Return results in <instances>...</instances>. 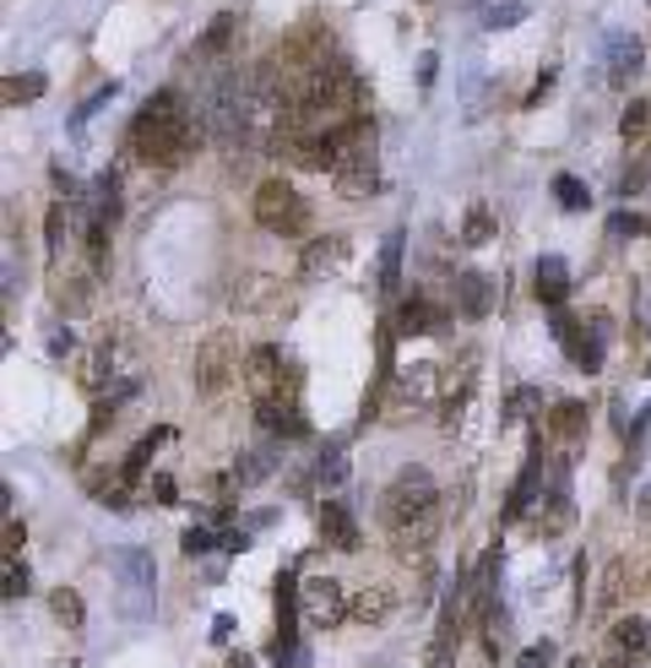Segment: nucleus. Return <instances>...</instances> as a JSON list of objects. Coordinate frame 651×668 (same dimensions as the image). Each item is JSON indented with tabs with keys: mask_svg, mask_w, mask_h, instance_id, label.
<instances>
[{
	"mask_svg": "<svg viewBox=\"0 0 651 668\" xmlns=\"http://www.w3.org/2000/svg\"><path fill=\"white\" fill-rule=\"evenodd\" d=\"M228 668H256V658H250V653H234V658H228Z\"/></svg>",
	"mask_w": 651,
	"mask_h": 668,
	"instance_id": "obj_48",
	"label": "nucleus"
},
{
	"mask_svg": "<svg viewBox=\"0 0 651 668\" xmlns=\"http://www.w3.org/2000/svg\"><path fill=\"white\" fill-rule=\"evenodd\" d=\"M266 653H271V668H305V647H299V636H277Z\"/></svg>",
	"mask_w": 651,
	"mask_h": 668,
	"instance_id": "obj_36",
	"label": "nucleus"
},
{
	"mask_svg": "<svg viewBox=\"0 0 651 668\" xmlns=\"http://www.w3.org/2000/svg\"><path fill=\"white\" fill-rule=\"evenodd\" d=\"M435 538H440V506L424 511V517H413V522H402V528H391V549H396V554H413V549L424 554Z\"/></svg>",
	"mask_w": 651,
	"mask_h": 668,
	"instance_id": "obj_17",
	"label": "nucleus"
},
{
	"mask_svg": "<svg viewBox=\"0 0 651 668\" xmlns=\"http://www.w3.org/2000/svg\"><path fill=\"white\" fill-rule=\"evenodd\" d=\"M305 603H310V614H316L321 625H337L342 614H353V603L342 598V587H337L331 576H316V582H305Z\"/></svg>",
	"mask_w": 651,
	"mask_h": 668,
	"instance_id": "obj_16",
	"label": "nucleus"
},
{
	"mask_svg": "<svg viewBox=\"0 0 651 668\" xmlns=\"http://www.w3.org/2000/svg\"><path fill=\"white\" fill-rule=\"evenodd\" d=\"M256 223L266 229V234L294 240V234L310 229V201L299 197L288 180H266V185L256 191Z\"/></svg>",
	"mask_w": 651,
	"mask_h": 668,
	"instance_id": "obj_3",
	"label": "nucleus"
},
{
	"mask_svg": "<svg viewBox=\"0 0 651 668\" xmlns=\"http://www.w3.org/2000/svg\"><path fill=\"white\" fill-rule=\"evenodd\" d=\"M494 305H500V283L489 272H456V310L467 321H483Z\"/></svg>",
	"mask_w": 651,
	"mask_h": 668,
	"instance_id": "obj_11",
	"label": "nucleus"
},
{
	"mask_svg": "<svg viewBox=\"0 0 651 668\" xmlns=\"http://www.w3.org/2000/svg\"><path fill=\"white\" fill-rule=\"evenodd\" d=\"M548 87H554V71H543V76H537V87L526 93V104H543V98H548Z\"/></svg>",
	"mask_w": 651,
	"mask_h": 668,
	"instance_id": "obj_47",
	"label": "nucleus"
},
{
	"mask_svg": "<svg viewBox=\"0 0 651 668\" xmlns=\"http://www.w3.org/2000/svg\"><path fill=\"white\" fill-rule=\"evenodd\" d=\"M391 593L386 587H370V593H359V598H353V619H359V625H381V619H386L391 614Z\"/></svg>",
	"mask_w": 651,
	"mask_h": 668,
	"instance_id": "obj_28",
	"label": "nucleus"
},
{
	"mask_svg": "<svg viewBox=\"0 0 651 668\" xmlns=\"http://www.w3.org/2000/svg\"><path fill=\"white\" fill-rule=\"evenodd\" d=\"M28 543V528H22V517H6V554H17Z\"/></svg>",
	"mask_w": 651,
	"mask_h": 668,
	"instance_id": "obj_43",
	"label": "nucleus"
},
{
	"mask_svg": "<svg viewBox=\"0 0 651 668\" xmlns=\"http://www.w3.org/2000/svg\"><path fill=\"white\" fill-rule=\"evenodd\" d=\"M44 71H22V76H6V104L17 109V104H33V98H44Z\"/></svg>",
	"mask_w": 651,
	"mask_h": 668,
	"instance_id": "obj_27",
	"label": "nucleus"
},
{
	"mask_svg": "<svg viewBox=\"0 0 651 668\" xmlns=\"http://www.w3.org/2000/svg\"><path fill=\"white\" fill-rule=\"evenodd\" d=\"M239 375H245V386H250V397H277L282 392V348H271V342H260L245 353V364H239Z\"/></svg>",
	"mask_w": 651,
	"mask_h": 668,
	"instance_id": "obj_8",
	"label": "nucleus"
},
{
	"mask_svg": "<svg viewBox=\"0 0 651 668\" xmlns=\"http://www.w3.org/2000/svg\"><path fill=\"white\" fill-rule=\"evenodd\" d=\"M152 500H158V506H174V500H180L174 478H158V484H152Z\"/></svg>",
	"mask_w": 651,
	"mask_h": 668,
	"instance_id": "obj_46",
	"label": "nucleus"
},
{
	"mask_svg": "<svg viewBox=\"0 0 651 668\" xmlns=\"http://www.w3.org/2000/svg\"><path fill=\"white\" fill-rule=\"evenodd\" d=\"M169 435H174V430H152L147 441H136V452L126 457V468H120V478H126V484H136V478L147 473V463H152V452H158V446H163Z\"/></svg>",
	"mask_w": 651,
	"mask_h": 668,
	"instance_id": "obj_26",
	"label": "nucleus"
},
{
	"mask_svg": "<svg viewBox=\"0 0 651 668\" xmlns=\"http://www.w3.org/2000/svg\"><path fill=\"white\" fill-rule=\"evenodd\" d=\"M647 66V50H641V39L636 33H608V44H602V71H608V87H630L636 76Z\"/></svg>",
	"mask_w": 651,
	"mask_h": 668,
	"instance_id": "obj_7",
	"label": "nucleus"
},
{
	"mask_svg": "<svg viewBox=\"0 0 651 668\" xmlns=\"http://www.w3.org/2000/svg\"><path fill=\"white\" fill-rule=\"evenodd\" d=\"M548 316H554V337H559V348L570 353V364H576V370H586V375H597V370H602V348H597L602 321H597V327H581V321H576L565 305H559V310H548Z\"/></svg>",
	"mask_w": 651,
	"mask_h": 668,
	"instance_id": "obj_6",
	"label": "nucleus"
},
{
	"mask_svg": "<svg viewBox=\"0 0 651 668\" xmlns=\"http://www.w3.org/2000/svg\"><path fill=\"white\" fill-rule=\"evenodd\" d=\"M28 582H33V576H28V565H22L17 554H6V587H0V593H6V603L22 598V593H28Z\"/></svg>",
	"mask_w": 651,
	"mask_h": 668,
	"instance_id": "obj_37",
	"label": "nucleus"
},
{
	"mask_svg": "<svg viewBox=\"0 0 651 668\" xmlns=\"http://www.w3.org/2000/svg\"><path fill=\"white\" fill-rule=\"evenodd\" d=\"M195 147H201V120L191 115L185 93L163 87V93H152V98L136 109V120H130V152H136L141 163H152V169H180Z\"/></svg>",
	"mask_w": 651,
	"mask_h": 668,
	"instance_id": "obj_1",
	"label": "nucleus"
},
{
	"mask_svg": "<svg viewBox=\"0 0 651 668\" xmlns=\"http://www.w3.org/2000/svg\"><path fill=\"white\" fill-rule=\"evenodd\" d=\"M651 185V152L647 158H636L630 169H625V180H619V197H636V191H647Z\"/></svg>",
	"mask_w": 651,
	"mask_h": 668,
	"instance_id": "obj_38",
	"label": "nucleus"
},
{
	"mask_svg": "<svg viewBox=\"0 0 651 668\" xmlns=\"http://www.w3.org/2000/svg\"><path fill=\"white\" fill-rule=\"evenodd\" d=\"M115 582H120V608L126 619H147L158 603V571L147 549H115Z\"/></svg>",
	"mask_w": 651,
	"mask_h": 668,
	"instance_id": "obj_4",
	"label": "nucleus"
},
{
	"mask_svg": "<svg viewBox=\"0 0 651 668\" xmlns=\"http://www.w3.org/2000/svg\"><path fill=\"white\" fill-rule=\"evenodd\" d=\"M440 327H446V310L429 294H402L396 299V332H440Z\"/></svg>",
	"mask_w": 651,
	"mask_h": 668,
	"instance_id": "obj_12",
	"label": "nucleus"
},
{
	"mask_svg": "<svg viewBox=\"0 0 651 668\" xmlns=\"http://www.w3.org/2000/svg\"><path fill=\"white\" fill-rule=\"evenodd\" d=\"M586 402L576 397H565V402H554L548 407V435H559V441H576V435H586Z\"/></svg>",
	"mask_w": 651,
	"mask_h": 668,
	"instance_id": "obj_19",
	"label": "nucleus"
},
{
	"mask_svg": "<svg viewBox=\"0 0 651 668\" xmlns=\"http://www.w3.org/2000/svg\"><path fill=\"white\" fill-rule=\"evenodd\" d=\"M613 234H647V218H636V212H613Z\"/></svg>",
	"mask_w": 651,
	"mask_h": 668,
	"instance_id": "obj_44",
	"label": "nucleus"
},
{
	"mask_svg": "<svg viewBox=\"0 0 651 668\" xmlns=\"http://www.w3.org/2000/svg\"><path fill=\"white\" fill-rule=\"evenodd\" d=\"M266 473H271V452H250V457H239L234 478H239V484H260Z\"/></svg>",
	"mask_w": 651,
	"mask_h": 668,
	"instance_id": "obj_39",
	"label": "nucleus"
},
{
	"mask_svg": "<svg viewBox=\"0 0 651 668\" xmlns=\"http://www.w3.org/2000/svg\"><path fill=\"white\" fill-rule=\"evenodd\" d=\"M321 538L331 543V549H359L353 511H348V506H326V511H321Z\"/></svg>",
	"mask_w": 651,
	"mask_h": 668,
	"instance_id": "obj_20",
	"label": "nucleus"
},
{
	"mask_svg": "<svg viewBox=\"0 0 651 668\" xmlns=\"http://www.w3.org/2000/svg\"><path fill=\"white\" fill-rule=\"evenodd\" d=\"M619 136H625V141H641V136H651V104H641V98H636V104L619 115Z\"/></svg>",
	"mask_w": 651,
	"mask_h": 668,
	"instance_id": "obj_32",
	"label": "nucleus"
},
{
	"mask_svg": "<svg viewBox=\"0 0 651 668\" xmlns=\"http://www.w3.org/2000/svg\"><path fill=\"white\" fill-rule=\"evenodd\" d=\"M537 489H543V452L532 446L526 463H521V473H516V489H511V500H505V522H521V517L532 511Z\"/></svg>",
	"mask_w": 651,
	"mask_h": 668,
	"instance_id": "obj_13",
	"label": "nucleus"
},
{
	"mask_svg": "<svg viewBox=\"0 0 651 668\" xmlns=\"http://www.w3.org/2000/svg\"><path fill=\"white\" fill-rule=\"evenodd\" d=\"M342 256H348V240H337V234H331V240H316V245L305 251V277H321V272H331Z\"/></svg>",
	"mask_w": 651,
	"mask_h": 668,
	"instance_id": "obj_23",
	"label": "nucleus"
},
{
	"mask_svg": "<svg viewBox=\"0 0 651 668\" xmlns=\"http://www.w3.org/2000/svg\"><path fill=\"white\" fill-rule=\"evenodd\" d=\"M44 240H50V262H65V201L50 206V218H44Z\"/></svg>",
	"mask_w": 651,
	"mask_h": 668,
	"instance_id": "obj_33",
	"label": "nucleus"
},
{
	"mask_svg": "<svg viewBox=\"0 0 651 668\" xmlns=\"http://www.w3.org/2000/svg\"><path fill=\"white\" fill-rule=\"evenodd\" d=\"M71 348H76V342H71V327H55V332H50V359H65Z\"/></svg>",
	"mask_w": 651,
	"mask_h": 668,
	"instance_id": "obj_45",
	"label": "nucleus"
},
{
	"mask_svg": "<svg viewBox=\"0 0 651 668\" xmlns=\"http://www.w3.org/2000/svg\"><path fill=\"white\" fill-rule=\"evenodd\" d=\"M234 28H239V22H234L228 11H223V17H212V28L201 33V55H223V50H228V39H234Z\"/></svg>",
	"mask_w": 651,
	"mask_h": 668,
	"instance_id": "obj_30",
	"label": "nucleus"
},
{
	"mask_svg": "<svg viewBox=\"0 0 651 668\" xmlns=\"http://www.w3.org/2000/svg\"><path fill=\"white\" fill-rule=\"evenodd\" d=\"M521 17H526L521 0H494V6H483V28H516Z\"/></svg>",
	"mask_w": 651,
	"mask_h": 668,
	"instance_id": "obj_34",
	"label": "nucleus"
},
{
	"mask_svg": "<svg viewBox=\"0 0 651 668\" xmlns=\"http://www.w3.org/2000/svg\"><path fill=\"white\" fill-rule=\"evenodd\" d=\"M217 543H223V533H212V528H191V533L180 538L185 554H206V549H217Z\"/></svg>",
	"mask_w": 651,
	"mask_h": 668,
	"instance_id": "obj_41",
	"label": "nucleus"
},
{
	"mask_svg": "<svg viewBox=\"0 0 651 668\" xmlns=\"http://www.w3.org/2000/svg\"><path fill=\"white\" fill-rule=\"evenodd\" d=\"M234 342L217 332V337H206L201 348H195V392L201 397H223L228 392V381H234Z\"/></svg>",
	"mask_w": 651,
	"mask_h": 668,
	"instance_id": "obj_5",
	"label": "nucleus"
},
{
	"mask_svg": "<svg viewBox=\"0 0 651 668\" xmlns=\"http://www.w3.org/2000/svg\"><path fill=\"white\" fill-rule=\"evenodd\" d=\"M402 245H407L402 229H391L386 245H381V294L386 299H396V288H402Z\"/></svg>",
	"mask_w": 651,
	"mask_h": 668,
	"instance_id": "obj_22",
	"label": "nucleus"
},
{
	"mask_svg": "<svg viewBox=\"0 0 651 668\" xmlns=\"http://www.w3.org/2000/svg\"><path fill=\"white\" fill-rule=\"evenodd\" d=\"M554 201H559L565 212H586V201H591V191H586V185L576 180V174H559V180H554Z\"/></svg>",
	"mask_w": 651,
	"mask_h": 668,
	"instance_id": "obj_31",
	"label": "nucleus"
},
{
	"mask_svg": "<svg viewBox=\"0 0 651 668\" xmlns=\"http://www.w3.org/2000/svg\"><path fill=\"white\" fill-rule=\"evenodd\" d=\"M461 240H467V245H483V240H494V212H489V206H472V212H467V229H461Z\"/></svg>",
	"mask_w": 651,
	"mask_h": 668,
	"instance_id": "obj_35",
	"label": "nucleus"
},
{
	"mask_svg": "<svg viewBox=\"0 0 651 668\" xmlns=\"http://www.w3.org/2000/svg\"><path fill=\"white\" fill-rule=\"evenodd\" d=\"M50 614H55L61 625H71V630H76V625L87 619V608H82V593H76V587H55V593H50Z\"/></svg>",
	"mask_w": 651,
	"mask_h": 668,
	"instance_id": "obj_29",
	"label": "nucleus"
},
{
	"mask_svg": "<svg viewBox=\"0 0 651 668\" xmlns=\"http://www.w3.org/2000/svg\"><path fill=\"white\" fill-rule=\"evenodd\" d=\"M93 218L109 223V229H115V218H120V174H115V169H104V174L93 180Z\"/></svg>",
	"mask_w": 651,
	"mask_h": 668,
	"instance_id": "obj_21",
	"label": "nucleus"
},
{
	"mask_svg": "<svg viewBox=\"0 0 651 668\" xmlns=\"http://www.w3.org/2000/svg\"><path fill=\"white\" fill-rule=\"evenodd\" d=\"M532 288H537V305H543V310H559V305L570 299V267H565V256H543Z\"/></svg>",
	"mask_w": 651,
	"mask_h": 668,
	"instance_id": "obj_14",
	"label": "nucleus"
},
{
	"mask_svg": "<svg viewBox=\"0 0 651 668\" xmlns=\"http://www.w3.org/2000/svg\"><path fill=\"white\" fill-rule=\"evenodd\" d=\"M316 484H321V489L348 484V446H342V441H331V446L321 452V463H316Z\"/></svg>",
	"mask_w": 651,
	"mask_h": 668,
	"instance_id": "obj_24",
	"label": "nucleus"
},
{
	"mask_svg": "<svg viewBox=\"0 0 651 668\" xmlns=\"http://www.w3.org/2000/svg\"><path fill=\"white\" fill-rule=\"evenodd\" d=\"M647 647H651V625L647 619H619L613 630H608V658H630V664H641L647 658Z\"/></svg>",
	"mask_w": 651,
	"mask_h": 668,
	"instance_id": "obj_15",
	"label": "nucleus"
},
{
	"mask_svg": "<svg viewBox=\"0 0 651 668\" xmlns=\"http://www.w3.org/2000/svg\"><path fill=\"white\" fill-rule=\"evenodd\" d=\"M570 522H576L570 489H565V478H554V489L532 506V533H537V538H559V533H570Z\"/></svg>",
	"mask_w": 651,
	"mask_h": 668,
	"instance_id": "obj_10",
	"label": "nucleus"
},
{
	"mask_svg": "<svg viewBox=\"0 0 651 668\" xmlns=\"http://www.w3.org/2000/svg\"><path fill=\"white\" fill-rule=\"evenodd\" d=\"M478 619H483V647H489V658L500 664V658L511 653V614H505V608H500V598H494L483 614H478Z\"/></svg>",
	"mask_w": 651,
	"mask_h": 668,
	"instance_id": "obj_18",
	"label": "nucleus"
},
{
	"mask_svg": "<svg viewBox=\"0 0 651 668\" xmlns=\"http://www.w3.org/2000/svg\"><path fill=\"white\" fill-rule=\"evenodd\" d=\"M115 93H120V87H115V82H104V87H98V93H93V98H87V104H82V109H76V120H87V115H93V109H104V104H109V98H115Z\"/></svg>",
	"mask_w": 651,
	"mask_h": 668,
	"instance_id": "obj_42",
	"label": "nucleus"
},
{
	"mask_svg": "<svg viewBox=\"0 0 651 668\" xmlns=\"http://www.w3.org/2000/svg\"><path fill=\"white\" fill-rule=\"evenodd\" d=\"M435 506H440V489H435L429 468H402L386 484V495H381V522L391 533V528H402V522H413V517H424Z\"/></svg>",
	"mask_w": 651,
	"mask_h": 668,
	"instance_id": "obj_2",
	"label": "nucleus"
},
{
	"mask_svg": "<svg viewBox=\"0 0 651 668\" xmlns=\"http://www.w3.org/2000/svg\"><path fill=\"white\" fill-rule=\"evenodd\" d=\"M554 653H559L554 642H532L526 653H516V664L511 668H554Z\"/></svg>",
	"mask_w": 651,
	"mask_h": 668,
	"instance_id": "obj_40",
	"label": "nucleus"
},
{
	"mask_svg": "<svg viewBox=\"0 0 651 668\" xmlns=\"http://www.w3.org/2000/svg\"><path fill=\"white\" fill-rule=\"evenodd\" d=\"M87 299H93V277H65L61 288H55V305H61V316H82V310H93Z\"/></svg>",
	"mask_w": 651,
	"mask_h": 668,
	"instance_id": "obj_25",
	"label": "nucleus"
},
{
	"mask_svg": "<svg viewBox=\"0 0 651 668\" xmlns=\"http://www.w3.org/2000/svg\"><path fill=\"white\" fill-rule=\"evenodd\" d=\"M256 424L266 435H288V441H299V435H310V418L299 413V402L294 392H277V397H260L256 402Z\"/></svg>",
	"mask_w": 651,
	"mask_h": 668,
	"instance_id": "obj_9",
	"label": "nucleus"
}]
</instances>
